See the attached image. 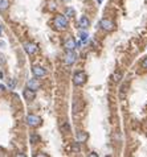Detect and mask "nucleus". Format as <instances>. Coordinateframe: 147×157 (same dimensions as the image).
<instances>
[{"mask_svg":"<svg viewBox=\"0 0 147 157\" xmlns=\"http://www.w3.org/2000/svg\"><path fill=\"white\" fill-rule=\"evenodd\" d=\"M88 139V135L86 133H82V132H80V133L77 135V143H82V141H85Z\"/></svg>","mask_w":147,"mask_h":157,"instance_id":"nucleus-13","label":"nucleus"},{"mask_svg":"<svg viewBox=\"0 0 147 157\" xmlns=\"http://www.w3.org/2000/svg\"><path fill=\"white\" fill-rule=\"evenodd\" d=\"M142 66H143L144 69H147V58H144L143 62H142Z\"/></svg>","mask_w":147,"mask_h":157,"instance_id":"nucleus-18","label":"nucleus"},{"mask_svg":"<svg viewBox=\"0 0 147 157\" xmlns=\"http://www.w3.org/2000/svg\"><path fill=\"white\" fill-rule=\"evenodd\" d=\"M64 48H65V50H74L76 49V41L73 40V38H68L66 41H65V44H64Z\"/></svg>","mask_w":147,"mask_h":157,"instance_id":"nucleus-11","label":"nucleus"},{"mask_svg":"<svg viewBox=\"0 0 147 157\" xmlns=\"http://www.w3.org/2000/svg\"><path fill=\"white\" fill-rule=\"evenodd\" d=\"M78 25H80V28H81V29H86V28H89V25H90L89 19H88L86 16H81V17H80V21H78Z\"/></svg>","mask_w":147,"mask_h":157,"instance_id":"nucleus-10","label":"nucleus"},{"mask_svg":"<svg viewBox=\"0 0 147 157\" xmlns=\"http://www.w3.org/2000/svg\"><path fill=\"white\" fill-rule=\"evenodd\" d=\"M80 38H81V42H88V40H89V34H88L86 32H81Z\"/></svg>","mask_w":147,"mask_h":157,"instance_id":"nucleus-14","label":"nucleus"},{"mask_svg":"<svg viewBox=\"0 0 147 157\" xmlns=\"http://www.w3.org/2000/svg\"><path fill=\"white\" fill-rule=\"evenodd\" d=\"M53 24H55L56 29H58V31H64V29L68 28V19L64 15H57V16L55 17V20H53Z\"/></svg>","mask_w":147,"mask_h":157,"instance_id":"nucleus-1","label":"nucleus"},{"mask_svg":"<svg viewBox=\"0 0 147 157\" xmlns=\"http://www.w3.org/2000/svg\"><path fill=\"white\" fill-rule=\"evenodd\" d=\"M41 117L40 116H37V115H33V114H31V115H28L27 116V124H28L29 127H38L41 124Z\"/></svg>","mask_w":147,"mask_h":157,"instance_id":"nucleus-4","label":"nucleus"},{"mask_svg":"<svg viewBox=\"0 0 147 157\" xmlns=\"http://www.w3.org/2000/svg\"><path fill=\"white\" fill-rule=\"evenodd\" d=\"M76 60H77V54L74 53V50H68L66 54H65V63L70 66L76 62Z\"/></svg>","mask_w":147,"mask_h":157,"instance_id":"nucleus-5","label":"nucleus"},{"mask_svg":"<svg viewBox=\"0 0 147 157\" xmlns=\"http://www.w3.org/2000/svg\"><path fill=\"white\" fill-rule=\"evenodd\" d=\"M4 89H6V87H4L3 85H0V91H4Z\"/></svg>","mask_w":147,"mask_h":157,"instance_id":"nucleus-19","label":"nucleus"},{"mask_svg":"<svg viewBox=\"0 0 147 157\" xmlns=\"http://www.w3.org/2000/svg\"><path fill=\"white\" fill-rule=\"evenodd\" d=\"M24 49L29 56H33L35 53H37V45L33 42H25L24 44Z\"/></svg>","mask_w":147,"mask_h":157,"instance_id":"nucleus-6","label":"nucleus"},{"mask_svg":"<svg viewBox=\"0 0 147 157\" xmlns=\"http://www.w3.org/2000/svg\"><path fill=\"white\" fill-rule=\"evenodd\" d=\"M8 7H9L8 0H0V11H6Z\"/></svg>","mask_w":147,"mask_h":157,"instance_id":"nucleus-12","label":"nucleus"},{"mask_svg":"<svg viewBox=\"0 0 147 157\" xmlns=\"http://www.w3.org/2000/svg\"><path fill=\"white\" fill-rule=\"evenodd\" d=\"M37 140H40V137H38L37 135H32L31 136V143L35 144V141H37Z\"/></svg>","mask_w":147,"mask_h":157,"instance_id":"nucleus-15","label":"nucleus"},{"mask_svg":"<svg viewBox=\"0 0 147 157\" xmlns=\"http://www.w3.org/2000/svg\"><path fill=\"white\" fill-rule=\"evenodd\" d=\"M1 32H3V28H1V25H0V34H1Z\"/></svg>","mask_w":147,"mask_h":157,"instance_id":"nucleus-20","label":"nucleus"},{"mask_svg":"<svg viewBox=\"0 0 147 157\" xmlns=\"http://www.w3.org/2000/svg\"><path fill=\"white\" fill-rule=\"evenodd\" d=\"M97 1H98V3H99V4H101V3H102V0H97Z\"/></svg>","mask_w":147,"mask_h":157,"instance_id":"nucleus-21","label":"nucleus"},{"mask_svg":"<svg viewBox=\"0 0 147 157\" xmlns=\"http://www.w3.org/2000/svg\"><path fill=\"white\" fill-rule=\"evenodd\" d=\"M88 77L84 72H77L74 75H73V83L76 86H82L85 82H86Z\"/></svg>","mask_w":147,"mask_h":157,"instance_id":"nucleus-3","label":"nucleus"},{"mask_svg":"<svg viewBox=\"0 0 147 157\" xmlns=\"http://www.w3.org/2000/svg\"><path fill=\"white\" fill-rule=\"evenodd\" d=\"M66 15H69V16H73V15H74V11H73L72 8H68V9H66Z\"/></svg>","mask_w":147,"mask_h":157,"instance_id":"nucleus-17","label":"nucleus"},{"mask_svg":"<svg viewBox=\"0 0 147 157\" xmlns=\"http://www.w3.org/2000/svg\"><path fill=\"white\" fill-rule=\"evenodd\" d=\"M23 95H24V98H25V100L31 102V100H33L36 98V91H33V90H31V89H25Z\"/></svg>","mask_w":147,"mask_h":157,"instance_id":"nucleus-8","label":"nucleus"},{"mask_svg":"<svg viewBox=\"0 0 147 157\" xmlns=\"http://www.w3.org/2000/svg\"><path fill=\"white\" fill-rule=\"evenodd\" d=\"M32 73H33V75H35L36 78H41V77H45L46 75L45 69L41 67V66H33V67H32Z\"/></svg>","mask_w":147,"mask_h":157,"instance_id":"nucleus-7","label":"nucleus"},{"mask_svg":"<svg viewBox=\"0 0 147 157\" xmlns=\"http://www.w3.org/2000/svg\"><path fill=\"white\" fill-rule=\"evenodd\" d=\"M15 86H16V81H15V79H9V83H8L9 89H13Z\"/></svg>","mask_w":147,"mask_h":157,"instance_id":"nucleus-16","label":"nucleus"},{"mask_svg":"<svg viewBox=\"0 0 147 157\" xmlns=\"http://www.w3.org/2000/svg\"><path fill=\"white\" fill-rule=\"evenodd\" d=\"M27 86H28V89L33 90V91H37V90L40 89V83H38L37 79H29Z\"/></svg>","mask_w":147,"mask_h":157,"instance_id":"nucleus-9","label":"nucleus"},{"mask_svg":"<svg viewBox=\"0 0 147 157\" xmlns=\"http://www.w3.org/2000/svg\"><path fill=\"white\" fill-rule=\"evenodd\" d=\"M99 26L106 32H111L116 29V23L113 20H110V19H102V20L99 21Z\"/></svg>","mask_w":147,"mask_h":157,"instance_id":"nucleus-2","label":"nucleus"}]
</instances>
